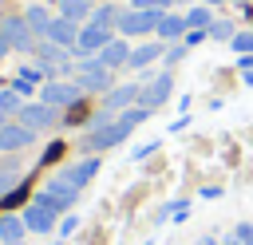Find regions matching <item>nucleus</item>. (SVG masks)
Listing matches in <instances>:
<instances>
[{
  "label": "nucleus",
  "mask_w": 253,
  "mask_h": 245,
  "mask_svg": "<svg viewBox=\"0 0 253 245\" xmlns=\"http://www.w3.org/2000/svg\"><path fill=\"white\" fill-rule=\"evenodd\" d=\"M130 138V126L115 115L107 126H91L83 138H79V150L83 154H103V150H111V146H119V142H126Z\"/></svg>",
  "instance_id": "f257e3e1"
},
{
  "label": "nucleus",
  "mask_w": 253,
  "mask_h": 245,
  "mask_svg": "<svg viewBox=\"0 0 253 245\" xmlns=\"http://www.w3.org/2000/svg\"><path fill=\"white\" fill-rule=\"evenodd\" d=\"M36 202H43V205H51L55 213H67L75 202H79V186L59 170V174H51L47 182H43V190L36 194Z\"/></svg>",
  "instance_id": "f03ea898"
},
{
  "label": "nucleus",
  "mask_w": 253,
  "mask_h": 245,
  "mask_svg": "<svg viewBox=\"0 0 253 245\" xmlns=\"http://www.w3.org/2000/svg\"><path fill=\"white\" fill-rule=\"evenodd\" d=\"M158 20H162L158 8H126V12H119L115 28H119V36H154Z\"/></svg>",
  "instance_id": "7ed1b4c3"
},
{
  "label": "nucleus",
  "mask_w": 253,
  "mask_h": 245,
  "mask_svg": "<svg viewBox=\"0 0 253 245\" xmlns=\"http://www.w3.org/2000/svg\"><path fill=\"white\" fill-rule=\"evenodd\" d=\"M75 67H79V75H75L79 91H103V95H107V91L115 87V79H111L115 71H111V67H103V63H99V55H83Z\"/></svg>",
  "instance_id": "20e7f679"
},
{
  "label": "nucleus",
  "mask_w": 253,
  "mask_h": 245,
  "mask_svg": "<svg viewBox=\"0 0 253 245\" xmlns=\"http://www.w3.org/2000/svg\"><path fill=\"white\" fill-rule=\"evenodd\" d=\"M170 91H174V75H170V71L142 75V83H138V107L154 111V107H162V103L170 99Z\"/></svg>",
  "instance_id": "39448f33"
},
{
  "label": "nucleus",
  "mask_w": 253,
  "mask_h": 245,
  "mask_svg": "<svg viewBox=\"0 0 253 245\" xmlns=\"http://www.w3.org/2000/svg\"><path fill=\"white\" fill-rule=\"evenodd\" d=\"M40 103H47V107H75V103H83V91H79V83H67V79H47L43 87H40Z\"/></svg>",
  "instance_id": "423d86ee"
},
{
  "label": "nucleus",
  "mask_w": 253,
  "mask_h": 245,
  "mask_svg": "<svg viewBox=\"0 0 253 245\" xmlns=\"http://www.w3.org/2000/svg\"><path fill=\"white\" fill-rule=\"evenodd\" d=\"M0 40H4L8 47H16V51H32V47L40 43L24 16H4V20H0Z\"/></svg>",
  "instance_id": "0eeeda50"
},
{
  "label": "nucleus",
  "mask_w": 253,
  "mask_h": 245,
  "mask_svg": "<svg viewBox=\"0 0 253 245\" xmlns=\"http://www.w3.org/2000/svg\"><path fill=\"white\" fill-rule=\"evenodd\" d=\"M111 40H115V36H111V28L83 24V28H79V40H75V47H71V55H75V59H83V55H99Z\"/></svg>",
  "instance_id": "6e6552de"
},
{
  "label": "nucleus",
  "mask_w": 253,
  "mask_h": 245,
  "mask_svg": "<svg viewBox=\"0 0 253 245\" xmlns=\"http://www.w3.org/2000/svg\"><path fill=\"white\" fill-rule=\"evenodd\" d=\"M36 142V130L32 126H24V122H4L0 126V154H20L24 146H32Z\"/></svg>",
  "instance_id": "1a4fd4ad"
},
{
  "label": "nucleus",
  "mask_w": 253,
  "mask_h": 245,
  "mask_svg": "<svg viewBox=\"0 0 253 245\" xmlns=\"http://www.w3.org/2000/svg\"><path fill=\"white\" fill-rule=\"evenodd\" d=\"M16 122H24V126H32V130L40 134V130L55 126V122H59V115H55V107H47V103H24V107H20V115H16Z\"/></svg>",
  "instance_id": "9d476101"
},
{
  "label": "nucleus",
  "mask_w": 253,
  "mask_h": 245,
  "mask_svg": "<svg viewBox=\"0 0 253 245\" xmlns=\"http://www.w3.org/2000/svg\"><path fill=\"white\" fill-rule=\"evenodd\" d=\"M32 51H36L40 67L47 71V79H51L55 71H63V67H67V55H71V47H59V43H51V40H40Z\"/></svg>",
  "instance_id": "9b49d317"
},
{
  "label": "nucleus",
  "mask_w": 253,
  "mask_h": 245,
  "mask_svg": "<svg viewBox=\"0 0 253 245\" xmlns=\"http://www.w3.org/2000/svg\"><path fill=\"white\" fill-rule=\"evenodd\" d=\"M55 209L51 205H43V202H28L24 205V225H28V233H51L55 229Z\"/></svg>",
  "instance_id": "f8f14e48"
},
{
  "label": "nucleus",
  "mask_w": 253,
  "mask_h": 245,
  "mask_svg": "<svg viewBox=\"0 0 253 245\" xmlns=\"http://www.w3.org/2000/svg\"><path fill=\"white\" fill-rule=\"evenodd\" d=\"M134 103H138V83H115V87L107 91V99H103V111L119 115V111H126V107H134Z\"/></svg>",
  "instance_id": "ddd939ff"
},
{
  "label": "nucleus",
  "mask_w": 253,
  "mask_h": 245,
  "mask_svg": "<svg viewBox=\"0 0 253 245\" xmlns=\"http://www.w3.org/2000/svg\"><path fill=\"white\" fill-rule=\"evenodd\" d=\"M79 28H83V24H75V20H67V16H55L43 40H51V43H59V47H75V40H79Z\"/></svg>",
  "instance_id": "4468645a"
},
{
  "label": "nucleus",
  "mask_w": 253,
  "mask_h": 245,
  "mask_svg": "<svg viewBox=\"0 0 253 245\" xmlns=\"http://www.w3.org/2000/svg\"><path fill=\"white\" fill-rule=\"evenodd\" d=\"M186 16H178V12H162V20H158V40H166V43H178V40H186Z\"/></svg>",
  "instance_id": "2eb2a0df"
},
{
  "label": "nucleus",
  "mask_w": 253,
  "mask_h": 245,
  "mask_svg": "<svg viewBox=\"0 0 253 245\" xmlns=\"http://www.w3.org/2000/svg\"><path fill=\"white\" fill-rule=\"evenodd\" d=\"M126 59H130V43L123 40V36H115L103 51H99V63L103 67H111V71H119V67H126Z\"/></svg>",
  "instance_id": "dca6fc26"
},
{
  "label": "nucleus",
  "mask_w": 253,
  "mask_h": 245,
  "mask_svg": "<svg viewBox=\"0 0 253 245\" xmlns=\"http://www.w3.org/2000/svg\"><path fill=\"white\" fill-rule=\"evenodd\" d=\"M162 55H166V43L150 40V43H138V47H130V59H126V67L142 71V67H150V63H154V59H162Z\"/></svg>",
  "instance_id": "f3484780"
},
{
  "label": "nucleus",
  "mask_w": 253,
  "mask_h": 245,
  "mask_svg": "<svg viewBox=\"0 0 253 245\" xmlns=\"http://www.w3.org/2000/svg\"><path fill=\"white\" fill-rule=\"evenodd\" d=\"M99 166H103V162H99V154H83V158H79L75 166H67L63 174H67V178H71V182H75V186L83 190V186H87V182H91V178L99 174Z\"/></svg>",
  "instance_id": "a211bd4d"
},
{
  "label": "nucleus",
  "mask_w": 253,
  "mask_h": 245,
  "mask_svg": "<svg viewBox=\"0 0 253 245\" xmlns=\"http://www.w3.org/2000/svg\"><path fill=\"white\" fill-rule=\"evenodd\" d=\"M24 233H28L24 213H0V241H4V245H20Z\"/></svg>",
  "instance_id": "6ab92c4d"
},
{
  "label": "nucleus",
  "mask_w": 253,
  "mask_h": 245,
  "mask_svg": "<svg viewBox=\"0 0 253 245\" xmlns=\"http://www.w3.org/2000/svg\"><path fill=\"white\" fill-rule=\"evenodd\" d=\"M24 20H28V28H32V32H36V40H43V36H47V28H51V20H55V16H51V12H47V8H43V4H32V8H28V12H24Z\"/></svg>",
  "instance_id": "aec40b11"
},
{
  "label": "nucleus",
  "mask_w": 253,
  "mask_h": 245,
  "mask_svg": "<svg viewBox=\"0 0 253 245\" xmlns=\"http://www.w3.org/2000/svg\"><path fill=\"white\" fill-rule=\"evenodd\" d=\"M55 8H59V16H67V20H75V24H87L91 20V0H55Z\"/></svg>",
  "instance_id": "412c9836"
},
{
  "label": "nucleus",
  "mask_w": 253,
  "mask_h": 245,
  "mask_svg": "<svg viewBox=\"0 0 253 245\" xmlns=\"http://www.w3.org/2000/svg\"><path fill=\"white\" fill-rule=\"evenodd\" d=\"M20 174H24L20 162H4V166H0V202H8V194L20 186Z\"/></svg>",
  "instance_id": "4be33fe9"
},
{
  "label": "nucleus",
  "mask_w": 253,
  "mask_h": 245,
  "mask_svg": "<svg viewBox=\"0 0 253 245\" xmlns=\"http://www.w3.org/2000/svg\"><path fill=\"white\" fill-rule=\"evenodd\" d=\"M213 24V12H210V4H194L190 12H186V28L190 32H206Z\"/></svg>",
  "instance_id": "5701e85b"
},
{
  "label": "nucleus",
  "mask_w": 253,
  "mask_h": 245,
  "mask_svg": "<svg viewBox=\"0 0 253 245\" xmlns=\"http://www.w3.org/2000/svg\"><path fill=\"white\" fill-rule=\"evenodd\" d=\"M87 24H99V28H115L119 24V8L115 4H99L95 12H91V20Z\"/></svg>",
  "instance_id": "b1692460"
},
{
  "label": "nucleus",
  "mask_w": 253,
  "mask_h": 245,
  "mask_svg": "<svg viewBox=\"0 0 253 245\" xmlns=\"http://www.w3.org/2000/svg\"><path fill=\"white\" fill-rule=\"evenodd\" d=\"M20 107H24V95H16L12 87H4L0 91V115L8 119V115H20Z\"/></svg>",
  "instance_id": "393cba45"
},
{
  "label": "nucleus",
  "mask_w": 253,
  "mask_h": 245,
  "mask_svg": "<svg viewBox=\"0 0 253 245\" xmlns=\"http://www.w3.org/2000/svg\"><path fill=\"white\" fill-rule=\"evenodd\" d=\"M206 36H210V40H233V36H237V28H233L229 20H213V24L206 28Z\"/></svg>",
  "instance_id": "a878e982"
},
{
  "label": "nucleus",
  "mask_w": 253,
  "mask_h": 245,
  "mask_svg": "<svg viewBox=\"0 0 253 245\" xmlns=\"http://www.w3.org/2000/svg\"><path fill=\"white\" fill-rule=\"evenodd\" d=\"M229 47H233L237 55H253V32H237V36L229 40Z\"/></svg>",
  "instance_id": "bb28decb"
},
{
  "label": "nucleus",
  "mask_w": 253,
  "mask_h": 245,
  "mask_svg": "<svg viewBox=\"0 0 253 245\" xmlns=\"http://www.w3.org/2000/svg\"><path fill=\"white\" fill-rule=\"evenodd\" d=\"M162 59H166V67L182 63V59H186V43H166V55H162Z\"/></svg>",
  "instance_id": "cd10ccee"
},
{
  "label": "nucleus",
  "mask_w": 253,
  "mask_h": 245,
  "mask_svg": "<svg viewBox=\"0 0 253 245\" xmlns=\"http://www.w3.org/2000/svg\"><path fill=\"white\" fill-rule=\"evenodd\" d=\"M233 237H237L241 245H253V221H237V229H233Z\"/></svg>",
  "instance_id": "c85d7f7f"
},
{
  "label": "nucleus",
  "mask_w": 253,
  "mask_h": 245,
  "mask_svg": "<svg viewBox=\"0 0 253 245\" xmlns=\"http://www.w3.org/2000/svg\"><path fill=\"white\" fill-rule=\"evenodd\" d=\"M12 91H16V95H32V91H36V83H32V79H24V75H16V79H12Z\"/></svg>",
  "instance_id": "c756f323"
},
{
  "label": "nucleus",
  "mask_w": 253,
  "mask_h": 245,
  "mask_svg": "<svg viewBox=\"0 0 253 245\" xmlns=\"http://www.w3.org/2000/svg\"><path fill=\"white\" fill-rule=\"evenodd\" d=\"M75 229H79V217H75V213H67V217L59 221V237H71Z\"/></svg>",
  "instance_id": "7c9ffc66"
},
{
  "label": "nucleus",
  "mask_w": 253,
  "mask_h": 245,
  "mask_svg": "<svg viewBox=\"0 0 253 245\" xmlns=\"http://www.w3.org/2000/svg\"><path fill=\"white\" fill-rule=\"evenodd\" d=\"M158 150V142H142V146H134V162H142V158H150Z\"/></svg>",
  "instance_id": "2f4dec72"
},
{
  "label": "nucleus",
  "mask_w": 253,
  "mask_h": 245,
  "mask_svg": "<svg viewBox=\"0 0 253 245\" xmlns=\"http://www.w3.org/2000/svg\"><path fill=\"white\" fill-rule=\"evenodd\" d=\"M202 40H210V36H206V32H186V40H182V43H186V47H194V43H202Z\"/></svg>",
  "instance_id": "473e14b6"
},
{
  "label": "nucleus",
  "mask_w": 253,
  "mask_h": 245,
  "mask_svg": "<svg viewBox=\"0 0 253 245\" xmlns=\"http://www.w3.org/2000/svg\"><path fill=\"white\" fill-rule=\"evenodd\" d=\"M237 67L241 71H253V55H237Z\"/></svg>",
  "instance_id": "72a5a7b5"
},
{
  "label": "nucleus",
  "mask_w": 253,
  "mask_h": 245,
  "mask_svg": "<svg viewBox=\"0 0 253 245\" xmlns=\"http://www.w3.org/2000/svg\"><path fill=\"white\" fill-rule=\"evenodd\" d=\"M8 51H12V47H8V43H4V40H0V59H4V55H8Z\"/></svg>",
  "instance_id": "f704fd0d"
},
{
  "label": "nucleus",
  "mask_w": 253,
  "mask_h": 245,
  "mask_svg": "<svg viewBox=\"0 0 253 245\" xmlns=\"http://www.w3.org/2000/svg\"><path fill=\"white\" fill-rule=\"evenodd\" d=\"M221 245H241V241H237V237H233V233H229V237H225V241H221Z\"/></svg>",
  "instance_id": "c9c22d12"
},
{
  "label": "nucleus",
  "mask_w": 253,
  "mask_h": 245,
  "mask_svg": "<svg viewBox=\"0 0 253 245\" xmlns=\"http://www.w3.org/2000/svg\"><path fill=\"white\" fill-rule=\"evenodd\" d=\"M245 83H249V87H253V71H245Z\"/></svg>",
  "instance_id": "e433bc0d"
},
{
  "label": "nucleus",
  "mask_w": 253,
  "mask_h": 245,
  "mask_svg": "<svg viewBox=\"0 0 253 245\" xmlns=\"http://www.w3.org/2000/svg\"><path fill=\"white\" fill-rule=\"evenodd\" d=\"M202 4H225V0H202Z\"/></svg>",
  "instance_id": "4c0bfd02"
},
{
  "label": "nucleus",
  "mask_w": 253,
  "mask_h": 245,
  "mask_svg": "<svg viewBox=\"0 0 253 245\" xmlns=\"http://www.w3.org/2000/svg\"><path fill=\"white\" fill-rule=\"evenodd\" d=\"M0 126H4V115H0Z\"/></svg>",
  "instance_id": "58836bf2"
},
{
  "label": "nucleus",
  "mask_w": 253,
  "mask_h": 245,
  "mask_svg": "<svg viewBox=\"0 0 253 245\" xmlns=\"http://www.w3.org/2000/svg\"><path fill=\"white\" fill-rule=\"evenodd\" d=\"M142 245H150V241H142Z\"/></svg>",
  "instance_id": "ea45409f"
},
{
  "label": "nucleus",
  "mask_w": 253,
  "mask_h": 245,
  "mask_svg": "<svg viewBox=\"0 0 253 245\" xmlns=\"http://www.w3.org/2000/svg\"><path fill=\"white\" fill-rule=\"evenodd\" d=\"M249 146H253V142H249Z\"/></svg>",
  "instance_id": "a19ab883"
},
{
  "label": "nucleus",
  "mask_w": 253,
  "mask_h": 245,
  "mask_svg": "<svg viewBox=\"0 0 253 245\" xmlns=\"http://www.w3.org/2000/svg\"><path fill=\"white\" fill-rule=\"evenodd\" d=\"M0 4H4V0H0Z\"/></svg>",
  "instance_id": "79ce46f5"
},
{
  "label": "nucleus",
  "mask_w": 253,
  "mask_h": 245,
  "mask_svg": "<svg viewBox=\"0 0 253 245\" xmlns=\"http://www.w3.org/2000/svg\"><path fill=\"white\" fill-rule=\"evenodd\" d=\"M0 245H4V241H0Z\"/></svg>",
  "instance_id": "37998d69"
}]
</instances>
